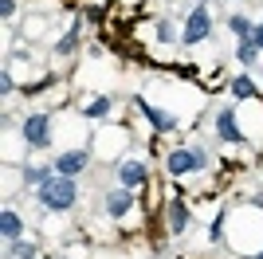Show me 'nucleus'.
Segmentation results:
<instances>
[{
	"label": "nucleus",
	"instance_id": "4468645a",
	"mask_svg": "<svg viewBox=\"0 0 263 259\" xmlns=\"http://www.w3.org/2000/svg\"><path fill=\"white\" fill-rule=\"evenodd\" d=\"M228 32L236 35V43H243V40H252V32H255V24L248 20V16H228Z\"/></svg>",
	"mask_w": 263,
	"mask_h": 259
},
{
	"label": "nucleus",
	"instance_id": "9b49d317",
	"mask_svg": "<svg viewBox=\"0 0 263 259\" xmlns=\"http://www.w3.org/2000/svg\"><path fill=\"white\" fill-rule=\"evenodd\" d=\"M0 236L8 239V244L24 236V220H20V212H12V208H4V212H0Z\"/></svg>",
	"mask_w": 263,
	"mask_h": 259
},
{
	"label": "nucleus",
	"instance_id": "0eeeda50",
	"mask_svg": "<svg viewBox=\"0 0 263 259\" xmlns=\"http://www.w3.org/2000/svg\"><path fill=\"white\" fill-rule=\"evenodd\" d=\"M134 106H138V110H142V114H145V118L154 122V130H161V134H173V130H177V118H173V114H165V110L149 106L145 98H134Z\"/></svg>",
	"mask_w": 263,
	"mask_h": 259
},
{
	"label": "nucleus",
	"instance_id": "dca6fc26",
	"mask_svg": "<svg viewBox=\"0 0 263 259\" xmlns=\"http://www.w3.org/2000/svg\"><path fill=\"white\" fill-rule=\"evenodd\" d=\"M40 251H35V244H28V239H12L8 244V259H35Z\"/></svg>",
	"mask_w": 263,
	"mask_h": 259
},
{
	"label": "nucleus",
	"instance_id": "ddd939ff",
	"mask_svg": "<svg viewBox=\"0 0 263 259\" xmlns=\"http://www.w3.org/2000/svg\"><path fill=\"white\" fill-rule=\"evenodd\" d=\"M47 177H55V165H24V184H35V189H40Z\"/></svg>",
	"mask_w": 263,
	"mask_h": 259
},
{
	"label": "nucleus",
	"instance_id": "a211bd4d",
	"mask_svg": "<svg viewBox=\"0 0 263 259\" xmlns=\"http://www.w3.org/2000/svg\"><path fill=\"white\" fill-rule=\"evenodd\" d=\"M236 55H240V63H243V67H252V63H255V59H259L263 51H259V47H255L252 40H243V43H236Z\"/></svg>",
	"mask_w": 263,
	"mask_h": 259
},
{
	"label": "nucleus",
	"instance_id": "4be33fe9",
	"mask_svg": "<svg viewBox=\"0 0 263 259\" xmlns=\"http://www.w3.org/2000/svg\"><path fill=\"white\" fill-rule=\"evenodd\" d=\"M193 4H212V0H193Z\"/></svg>",
	"mask_w": 263,
	"mask_h": 259
},
{
	"label": "nucleus",
	"instance_id": "f3484780",
	"mask_svg": "<svg viewBox=\"0 0 263 259\" xmlns=\"http://www.w3.org/2000/svg\"><path fill=\"white\" fill-rule=\"evenodd\" d=\"M110 106H114V98H95L83 106V118H102V114H110Z\"/></svg>",
	"mask_w": 263,
	"mask_h": 259
},
{
	"label": "nucleus",
	"instance_id": "9d476101",
	"mask_svg": "<svg viewBox=\"0 0 263 259\" xmlns=\"http://www.w3.org/2000/svg\"><path fill=\"white\" fill-rule=\"evenodd\" d=\"M169 232H173V236L189 232V205L181 200V196H173V200H169Z\"/></svg>",
	"mask_w": 263,
	"mask_h": 259
},
{
	"label": "nucleus",
	"instance_id": "f03ea898",
	"mask_svg": "<svg viewBox=\"0 0 263 259\" xmlns=\"http://www.w3.org/2000/svg\"><path fill=\"white\" fill-rule=\"evenodd\" d=\"M169 177H185V173H204L209 169V150L204 145H193V150H173L169 161H165Z\"/></svg>",
	"mask_w": 263,
	"mask_h": 259
},
{
	"label": "nucleus",
	"instance_id": "5701e85b",
	"mask_svg": "<svg viewBox=\"0 0 263 259\" xmlns=\"http://www.w3.org/2000/svg\"><path fill=\"white\" fill-rule=\"evenodd\" d=\"M248 259H263V251H259V255H248Z\"/></svg>",
	"mask_w": 263,
	"mask_h": 259
},
{
	"label": "nucleus",
	"instance_id": "7ed1b4c3",
	"mask_svg": "<svg viewBox=\"0 0 263 259\" xmlns=\"http://www.w3.org/2000/svg\"><path fill=\"white\" fill-rule=\"evenodd\" d=\"M209 35H212V16H209V4H193V12H189V20H185V32H181V43L197 47V43H204Z\"/></svg>",
	"mask_w": 263,
	"mask_h": 259
},
{
	"label": "nucleus",
	"instance_id": "423d86ee",
	"mask_svg": "<svg viewBox=\"0 0 263 259\" xmlns=\"http://www.w3.org/2000/svg\"><path fill=\"white\" fill-rule=\"evenodd\" d=\"M216 138L220 141H243L240 122H236V110H232V106H220L216 110Z\"/></svg>",
	"mask_w": 263,
	"mask_h": 259
},
{
	"label": "nucleus",
	"instance_id": "f257e3e1",
	"mask_svg": "<svg viewBox=\"0 0 263 259\" xmlns=\"http://www.w3.org/2000/svg\"><path fill=\"white\" fill-rule=\"evenodd\" d=\"M35 200L44 205V212H67V208H75V200H79V184H75V177H47L40 189H35Z\"/></svg>",
	"mask_w": 263,
	"mask_h": 259
},
{
	"label": "nucleus",
	"instance_id": "20e7f679",
	"mask_svg": "<svg viewBox=\"0 0 263 259\" xmlns=\"http://www.w3.org/2000/svg\"><path fill=\"white\" fill-rule=\"evenodd\" d=\"M20 134H24V141H28V150H47V145H51V118H47V114H28Z\"/></svg>",
	"mask_w": 263,
	"mask_h": 259
},
{
	"label": "nucleus",
	"instance_id": "1a4fd4ad",
	"mask_svg": "<svg viewBox=\"0 0 263 259\" xmlns=\"http://www.w3.org/2000/svg\"><path fill=\"white\" fill-rule=\"evenodd\" d=\"M130 208H134V193H130V189H122V184H118L114 193H106V212L114 216V220H118V216H126Z\"/></svg>",
	"mask_w": 263,
	"mask_h": 259
},
{
	"label": "nucleus",
	"instance_id": "6e6552de",
	"mask_svg": "<svg viewBox=\"0 0 263 259\" xmlns=\"http://www.w3.org/2000/svg\"><path fill=\"white\" fill-rule=\"evenodd\" d=\"M118 184L122 189L145 184V161H118Z\"/></svg>",
	"mask_w": 263,
	"mask_h": 259
},
{
	"label": "nucleus",
	"instance_id": "aec40b11",
	"mask_svg": "<svg viewBox=\"0 0 263 259\" xmlns=\"http://www.w3.org/2000/svg\"><path fill=\"white\" fill-rule=\"evenodd\" d=\"M0 16L12 20V16H16V0H0Z\"/></svg>",
	"mask_w": 263,
	"mask_h": 259
},
{
	"label": "nucleus",
	"instance_id": "39448f33",
	"mask_svg": "<svg viewBox=\"0 0 263 259\" xmlns=\"http://www.w3.org/2000/svg\"><path fill=\"white\" fill-rule=\"evenodd\" d=\"M87 161H90L87 150H67V153L55 157V173H59V177H79V173L87 169Z\"/></svg>",
	"mask_w": 263,
	"mask_h": 259
},
{
	"label": "nucleus",
	"instance_id": "2eb2a0df",
	"mask_svg": "<svg viewBox=\"0 0 263 259\" xmlns=\"http://www.w3.org/2000/svg\"><path fill=\"white\" fill-rule=\"evenodd\" d=\"M79 35H83V20H75V24H71V32L55 43V55H71V51L79 47Z\"/></svg>",
	"mask_w": 263,
	"mask_h": 259
},
{
	"label": "nucleus",
	"instance_id": "412c9836",
	"mask_svg": "<svg viewBox=\"0 0 263 259\" xmlns=\"http://www.w3.org/2000/svg\"><path fill=\"white\" fill-rule=\"evenodd\" d=\"M252 43H255V47L263 51V24H255V32H252Z\"/></svg>",
	"mask_w": 263,
	"mask_h": 259
},
{
	"label": "nucleus",
	"instance_id": "6ab92c4d",
	"mask_svg": "<svg viewBox=\"0 0 263 259\" xmlns=\"http://www.w3.org/2000/svg\"><path fill=\"white\" fill-rule=\"evenodd\" d=\"M12 90H16V79H12V75H8V71H0V95L8 98V95H12Z\"/></svg>",
	"mask_w": 263,
	"mask_h": 259
},
{
	"label": "nucleus",
	"instance_id": "f8f14e48",
	"mask_svg": "<svg viewBox=\"0 0 263 259\" xmlns=\"http://www.w3.org/2000/svg\"><path fill=\"white\" fill-rule=\"evenodd\" d=\"M232 98H236V102H248V98H259V86H255V83H252L248 75H236V79H232Z\"/></svg>",
	"mask_w": 263,
	"mask_h": 259
}]
</instances>
